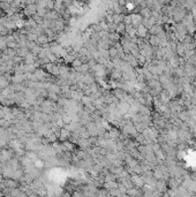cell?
I'll return each mask as SVG.
<instances>
[{
	"instance_id": "obj_5",
	"label": "cell",
	"mask_w": 196,
	"mask_h": 197,
	"mask_svg": "<svg viewBox=\"0 0 196 197\" xmlns=\"http://www.w3.org/2000/svg\"><path fill=\"white\" fill-rule=\"evenodd\" d=\"M163 30H164V28H163V25H161V24L156 23L149 29V34H150V35H156V36H157L159 32H161Z\"/></svg>"
},
{
	"instance_id": "obj_18",
	"label": "cell",
	"mask_w": 196,
	"mask_h": 197,
	"mask_svg": "<svg viewBox=\"0 0 196 197\" xmlns=\"http://www.w3.org/2000/svg\"><path fill=\"white\" fill-rule=\"evenodd\" d=\"M7 47H8V48H17V47H19V43H17L16 41L7 42Z\"/></svg>"
},
{
	"instance_id": "obj_1",
	"label": "cell",
	"mask_w": 196,
	"mask_h": 197,
	"mask_svg": "<svg viewBox=\"0 0 196 197\" xmlns=\"http://www.w3.org/2000/svg\"><path fill=\"white\" fill-rule=\"evenodd\" d=\"M130 181L133 182V185H135V187H137V188H142L144 185V180L142 178V175H140V174H132V176H130Z\"/></svg>"
},
{
	"instance_id": "obj_11",
	"label": "cell",
	"mask_w": 196,
	"mask_h": 197,
	"mask_svg": "<svg viewBox=\"0 0 196 197\" xmlns=\"http://www.w3.org/2000/svg\"><path fill=\"white\" fill-rule=\"evenodd\" d=\"M120 37L121 35L120 34H118L117 31H111V32H109V39L112 42H119L120 41Z\"/></svg>"
},
{
	"instance_id": "obj_8",
	"label": "cell",
	"mask_w": 196,
	"mask_h": 197,
	"mask_svg": "<svg viewBox=\"0 0 196 197\" xmlns=\"http://www.w3.org/2000/svg\"><path fill=\"white\" fill-rule=\"evenodd\" d=\"M140 14H141V16L142 18H148L151 16V8H149V7H143V8H141L140 9Z\"/></svg>"
},
{
	"instance_id": "obj_4",
	"label": "cell",
	"mask_w": 196,
	"mask_h": 197,
	"mask_svg": "<svg viewBox=\"0 0 196 197\" xmlns=\"http://www.w3.org/2000/svg\"><path fill=\"white\" fill-rule=\"evenodd\" d=\"M130 18H132V25L134 27V28H136L137 25H140V24L142 23V16H141V14L140 13H133V14H130Z\"/></svg>"
},
{
	"instance_id": "obj_21",
	"label": "cell",
	"mask_w": 196,
	"mask_h": 197,
	"mask_svg": "<svg viewBox=\"0 0 196 197\" xmlns=\"http://www.w3.org/2000/svg\"><path fill=\"white\" fill-rule=\"evenodd\" d=\"M6 1H11V0H0V2H6Z\"/></svg>"
},
{
	"instance_id": "obj_22",
	"label": "cell",
	"mask_w": 196,
	"mask_h": 197,
	"mask_svg": "<svg viewBox=\"0 0 196 197\" xmlns=\"http://www.w3.org/2000/svg\"><path fill=\"white\" fill-rule=\"evenodd\" d=\"M1 107H2V106H1V104H0V109H1Z\"/></svg>"
},
{
	"instance_id": "obj_10",
	"label": "cell",
	"mask_w": 196,
	"mask_h": 197,
	"mask_svg": "<svg viewBox=\"0 0 196 197\" xmlns=\"http://www.w3.org/2000/svg\"><path fill=\"white\" fill-rule=\"evenodd\" d=\"M76 72H79V73H81V74H86V73H89V70L90 69V67H89V65L88 64H82L79 67V68H76Z\"/></svg>"
},
{
	"instance_id": "obj_2",
	"label": "cell",
	"mask_w": 196,
	"mask_h": 197,
	"mask_svg": "<svg viewBox=\"0 0 196 197\" xmlns=\"http://www.w3.org/2000/svg\"><path fill=\"white\" fill-rule=\"evenodd\" d=\"M136 36H137V37H141V38H145V39H148V37L150 36L149 30L147 29L143 24L141 23L140 25L136 27Z\"/></svg>"
},
{
	"instance_id": "obj_7",
	"label": "cell",
	"mask_w": 196,
	"mask_h": 197,
	"mask_svg": "<svg viewBox=\"0 0 196 197\" xmlns=\"http://www.w3.org/2000/svg\"><path fill=\"white\" fill-rule=\"evenodd\" d=\"M37 44L40 45V46H43L44 44H47V43H50V39H49V37L46 35L45 32L44 34H42V35L38 36V38H37Z\"/></svg>"
},
{
	"instance_id": "obj_13",
	"label": "cell",
	"mask_w": 196,
	"mask_h": 197,
	"mask_svg": "<svg viewBox=\"0 0 196 197\" xmlns=\"http://www.w3.org/2000/svg\"><path fill=\"white\" fill-rule=\"evenodd\" d=\"M115 31L118 32V34H120L121 36L123 35L125 32H126V24L123 23V22H120V23L117 24V29Z\"/></svg>"
},
{
	"instance_id": "obj_3",
	"label": "cell",
	"mask_w": 196,
	"mask_h": 197,
	"mask_svg": "<svg viewBox=\"0 0 196 197\" xmlns=\"http://www.w3.org/2000/svg\"><path fill=\"white\" fill-rule=\"evenodd\" d=\"M70 134H72V132L70 130H68L67 128H60V134H59V141L60 142H63V141H66V139H68L69 137H70Z\"/></svg>"
},
{
	"instance_id": "obj_6",
	"label": "cell",
	"mask_w": 196,
	"mask_h": 197,
	"mask_svg": "<svg viewBox=\"0 0 196 197\" xmlns=\"http://www.w3.org/2000/svg\"><path fill=\"white\" fill-rule=\"evenodd\" d=\"M36 60H37V57L35 55V54H32V53L30 52L27 55V57H24L23 58V64L25 65H34L35 62H36Z\"/></svg>"
},
{
	"instance_id": "obj_16",
	"label": "cell",
	"mask_w": 196,
	"mask_h": 197,
	"mask_svg": "<svg viewBox=\"0 0 196 197\" xmlns=\"http://www.w3.org/2000/svg\"><path fill=\"white\" fill-rule=\"evenodd\" d=\"M109 54H110V58H115L117 55H118V51H117V48L114 46H110L109 48Z\"/></svg>"
},
{
	"instance_id": "obj_14",
	"label": "cell",
	"mask_w": 196,
	"mask_h": 197,
	"mask_svg": "<svg viewBox=\"0 0 196 197\" xmlns=\"http://www.w3.org/2000/svg\"><path fill=\"white\" fill-rule=\"evenodd\" d=\"M82 64H83V62L81 61L80 58H75L74 60H73V62L70 64V67H72V68H74V69H76V68H79Z\"/></svg>"
},
{
	"instance_id": "obj_19",
	"label": "cell",
	"mask_w": 196,
	"mask_h": 197,
	"mask_svg": "<svg viewBox=\"0 0 196 197\" xmlns=\"http://www.w3.org/2000/svg\"><path fill=\"white\" fill-rule=\"evenodd\" d=\"M46 8H47L49 11H52V9L54 8V0H49V1H47V6H46Z\"/></svg>"
},
{
	"instance_id": "obj_17",
	"label": "cell",
	"mask_w": 196,
	"mask_h": 197,
	"mask_svg": "<svg viewBox=\"0 0 196 197\" xmlns=\"http://www.w3.org/2000/svg\"><path fill=\"white\" fill-rule=\"evenodd\" d=\"M27 38H28V41H30V42H36L37 41V38H38V35H36L34 32H28V34H27Z\"/></svg>"
},
{
	"instance_id": "obj_20",
	"label": "cell",
	"mask_w": 196,
	"mask_h": 197,
	"mask_svg": "<svg viewBox=\"0 0 196 197\" xmlns=\"http://www.w3.org/2000/svg\"><path fill=\"white\" fill-rule=\"evenodd\" d=\"M118 4H119L120 6H126L127 1H126V0H118Z\"/></svg>"
},
{
	"instance_id": "obj_15",
	"label": "cell",
	"mask_w": 196,
	"mask_h": 197,
	"mask_svg": "<svg viewBox=\"0 0 196 197\" xmlns=\"http://www.w3.org/2000/svg\"><path fill=\"white\" fill-rule=\"evenodd\" d=\"M6 48H7V41H6L5 36H1L0 37V50L5 51Z\"/></svg>"
},
{
	"instance_id": "obj_9",
	"label": "cell",
	"mask_w": 196,
	"mask_h": 197,
	"mask_svg": "<svg viewBox=\"0 0 196 197\" xmlns=\"http://www.w3.org/2000/svg\"><path fill=\"white\" fill-rule=\"evenodd\" d=\"M126 34L130 38L136 37V28H134L133 25H126Z\"/></svg>"
},
{
	"instance_id": "obj_12",
	"label": "cell",
	"mask_w": 196,
	"mask_h": 197,
	"mask_svg": "<svg viewBox=\"0 0 196 197\" xmlns=\"http://www.w3.org/2000/svg\"><path fill=\"white\" fill-rule=\"evenodd\" d=\"M123 18H125V14H121V13H114L113 14V22L115 24L123 22Z\"/></svg>"
}]
</instances>
